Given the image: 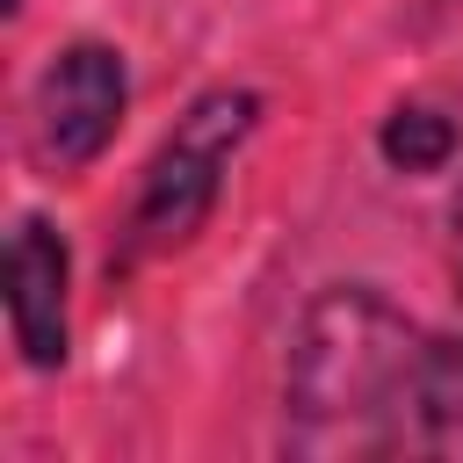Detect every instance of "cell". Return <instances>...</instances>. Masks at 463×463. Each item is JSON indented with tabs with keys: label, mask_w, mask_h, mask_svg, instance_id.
<instances>
[{
	"label": "cell",
	"mask_w": 463,
	"mask_h": 463,
	"mask_svg": "<svg viewBox=\"0 0 463 463\" xmlns=\"http://www.w3.org/2000/svg\"><path fill=\"white\" fill-rule=\"evenodd\" d=\"M427 354V326L376 282H326L282 354V456L383 463L398 456L405 398Z\"/></svg>",
	"instance_id": "1"
},
{
	"label": "cell",
	"mask_w": 463,
	"mask_h": 463,
	"mask_svg": "<svg viewBox=\"0 0 463 463\" xmlns=\"http://www.w3.org/2000/svg\"><path fill=\"white\" fill-rule=\"evenodd\" d=\"M268 101L260 87H239V80H217L203 87L174 130L152 145L130 203H123V224H116V268H145V260H166L181 246H195L224 203V181H232V159L246 152V137L260 130Z\"/></svg>",
	"instance_id": "2"
},
{
	"label": "cell",
	"mask_w": 463,
	"mask_h": 463,
	"mask_svg": "<svg viewBox=\"0 0 463 463\" xmlns=\"http://www.w3.org/2000/svg\"><path fill=\"white\" fill-rule=\"evenodd\" d=\"M130 116V58L109 36H72L58 43L36 80H29V109H22V145L29 166L43 181H80L123 130Z\"/></svg>",
	"instance_id": "3"
},
{
	"label": "cell",
	"mask_w": 463,
	"mask_h": 463,
	"mask_svg": "<svg viewBox=\"0 0 463 463\" xmlns=\"http://www.w3.org/2000/svg\"><path fill=\"white\" fill-rule=\"evenodd\" d=\"M0 311L14 362L29 376H58L72 354V246L43 210H22L7 232V268H0Z\"/></svg>",
	"instance_id": "4"
},
{
	"label": "cell",
	"mask_w": 463,
	"mask_h": 463,
	"mask_svg": "<svg viewBox=\"0 0 463 463\" xmlns=\"http://www.w3.org/2000/svg\"><path fill=\"white\" fill-rule=\"evenodd\" d=\"M398 456L463 463V333L427 326V354H420V376H412V398H405Z\"/></svg>",
	"instance_id": "5"
},
{
	"label": "cell",
	"mask_w": 463,
	"mask_h": 463,
	"mask_svg": "<svg viewBox=\"0 0 463 463\" xmlns=\"http://www.w3.org/2000/svg\"><path fill=\"white\" fill-rule=\"evenodd\" d=\"M456 145H463V130L434 101H398L383 116V130H376V152H383L391 174H441L456 159Z\"/></svg>",
	"instance_id": "6"
},
{
	"label": "cell",
	"mask_w": 463,
	"mask_h": 463,
	"mask_svg": "<svg viewBox=\"0 0 463 463\" xmlns=\"http://www.w3.org/2000/svg\"><path fill=\"white\" fill-rule=\"evenodd\" d=\"M449 282H456V297H463V188H456V203H449Z\"/></svg>",
	"instance_id": "7"
}]
</instances>
